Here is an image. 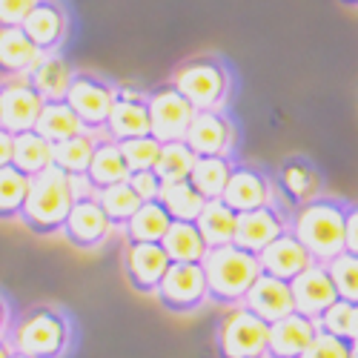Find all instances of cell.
<instances>
[{
  "mask_svg": "<svg viewBox=\"0 0 358 358\" xmlns=\"http://www.w3.org/2000/svg\"><path fill=\"white\" fill-rule=\"evenodd\" d=\"M12 166L20 169L29 178H35V175L52 169L55 166V143H49L38 132L15 135V158H12Z\"/></svg>",
  "mask_w": 358,
  "mask_h": 358,
  "instance_id": "cell-28",
  "label": "cell"
},
{
  "mask_svg": "<svg viewBox=\"0 0 358 358\" xmlns=\"http://www.w3.org/2000/svg\"><path fill=\"white\" fill-rule=\"evenodd\" d=\"M347 252L358 255V203H350L347 213Z\"/></svg>",
  "mask_w": 358,
  "mask_h": 358,
  "instance_id": "cell-43",
  "label": "cell"
},
{
  "mask_svg": "<svg viewBox=\"0 0 358 358\" xmlns=\"http://www.w3.org/2000/svg\"><path fill=\"white\" fill-rule=\"evenodd\" d=\"M261 358H266V355H261Z\"/></svg>",
  "mask_w": 358,
  "mask_h": 358,
  "instance_id": "cell-50",
  "label": "cell"
},
{
  "mask_svg": "<svg viewBox=\"0 0 358 358\" xmlns=\"http://www.w3.org/2000/svg\"><path fill=\"white\" fill-rule=\"evenodd\" d=\"M184 143L195 152V158H232L238 149V127L227 109L195 112Z\"/></svg>",
  "mask_w": 358,
  "mask_h": 358,
  "instance_id": "cell-11",
  "label": "cell"
},
{
  "mask_svg": "<svg viewBox=\"0 0 358 358\" xmlns=\"http://www.w3.org/2000/svg\"><path fill=\"white\" fill-rule=\"evenodd\" d=\"M38 0H0V29L23 26L29 12L35 9Z\"/></svg>",
  "mask_w": 358,
  "mask_h": 358,
  "instance_id": "cell-42",
  "label": "cell"
},
{
  "mask_svg": "<svg viewBox=\"0 0 358 358\" xmlns=\"http://www.w3.org/2000/svg\"><path fill=\"white\" fill-rule=\"evenodd\" d=\"M347 201L321 195L289 213V232L307 247L315 264H330L347 250Z\"/></svg>",
  "mask_w": 358,
  "mask_h": 358,
  "instance_id": "cell-1",
  "label": "cell"
},
{
  "mask_svg": "<svg viewBox=\"0 0 358 358\" xmlns=\"http://www.w3.org/2000/svg\"><path fill=\"white\" fill-rule=\"evenodd\" d=\"M149 103V127H152V138L164 143H181L192 127L195 106L178 92L172 83H161L146 92Z\"/></svg>",
  "mask_w": 358,
  "mask_h": 358,
  "instance_id": "cell-8",
  "label": "cell"
},
{
  "mask_svg": "<svg viewBox=\"0 0 358 358\" xmlns=\"http://www.w3.org/2000/svg\"><path fill=\"white\" fill-rule=\"evenodd\" d=\"M301 358H350V341H341L336 336H327L318 330L315 341L310 344V350Z\"/></svg>",
  "mask_w": 358,
  "mask_h": 358,
  "instance_id": "cell-41",
  "label": "cell"
},
{
  "mask_svg": "<svg viewBox=\"0 0 358 358\" xmlns=\"http://www.w3.org/2000/svg\"><path fill=\"white\" fill-rule=\"evenodd\" d=\"M350 358H358V341L350 344Z\"/></svg>",
  "mask_w": 358,
  "mask_h": 358,
  "instance_id": "cell-47",
  "label": "cell"
},
{
  "mask_svg": "<svg viewBox=\"0 0 358 358\" xmlns=\"http://www.w3.org/2000/svg\"><path fill=\"white\" fill-rule=\"evenodd\" d=\"M289 287H292L295 313H301L313 321H318L338 301V292H336L330 273H327V264H313L310 270H304L295 281H289Z\"/></svg>",
  "mask_w": 358,
  "mask_h": 358,
  "instance_id": "cell-19",
  "label": "cell"
},
{
  "mask_svg": "<svg viewBox=\"0 0 358 358\" xmlns=\"http://www.w3.org/2000/svg\"><path fill=\"white\" fill-rule=\"evenodd\" d=\"M206 247H227L235 244V229H238V215L229 210L224 201H206L201 218L195 221Z\"/></svg>",
  "mask_w": 358,
  "mask_h": 358,
  "instance_id": "cell-29",
  "label": "cell"
},
{
  "mask_svg": "<svg viewBox=\"0 0 358 358\" xmlns=\"http://www.w3.org/2000/svg\"><path fill=\"white\" fill-rule=\"evenodd\" d=\"M95 146H98V135L95 132H80V135H75V138H69L64 143H57L55 146V166L64 169L72 178L86 181V172H89V164H92Z\"/></svg>",
  "mask_w": 358,
  "mask_h": 358,
  "instance_id": "cell-30",
  "label": "cell"
},
{
  "mask_svg": "<svg viewBox=\"0 0 358 358\" xmlns=\"http://www.w3.org/2000/svg\"><path fill=\"white\" fill-rule=\"evenodd\" d=\"M121 152H124V158H127L129 172L155 169L158 155H161V143H158L152 135H146V138H132V141H124V143H121Z\"/></svg>",
  "mask_w": 358,
  "mask_h": 358,
  "instance_id": "cell-39",
  "label": "cell"
},
{
  "mask_svg": "<svg viewBox=\"0 0 358 358\" xmlns=\"http://www.w3.org/2000/svg\"><path fill=\"white\" fill-rule=\"evenodd\" d=\"M318 336V321L289 313L287 318L270 324V341H266V358H301Z\"/></svg>",
  "mask_w": 358,
  "mask_h": 358,
  "instance_id": "cell-20",
  "label": "cell"
},
{
  "mask_svg": "<svg viewBox=\"0 0 358 358\" xmlns=\"http://www.w3.org/2000/svg\"><path fill=\"white\" fill-rule=\"evenodd\" d=\"M6 341L12 352L29 358H64L72 344L69 315L52 304H35L12 321Z\"/></svg>",
  "mask_w": 358,
  "mask_h": 358,
  "instance_id": "cell-3",
  "label": "cell"
},
{
  "mask_svg": "<svg viewBox=\"0 0 358 358\" xmlns=\"http://www.w3.org/2000/svg\"><path fill=\"white\" fill-rule=\"evenodd\" d=\"M318 330L352 344L358 338V304H350L338 298V301L318 318Z\"/></svg>",
  "mask_w": 358,
  "mask_h": 358,
  "instance_id": "cell-37",
  "label": "cell"
},
{
  "mask_svg": "<svg viewBox=\"0 0 358 358\" xmlns=\"http://www.w3.org/2000/svg\"><path fill=\"white\" fill-rule=\"evenodd\" d=\"M124 181H129V166L121 152V143L106 135H98L95 155H92V164H89V172H86L89 192L98 195V192H103L115 184H124Z\"/></svg>",
  "mask_w": 358,
  "mask_h": 358,
  "instance_id": "cell-23",
  "label": "cell"
},
{
  "mask_svg": "<svg viewBox=\"0 0 358 358\" xmlns=\"http://www.w3.org/2000/svg\"><path fill=\"white\" fill-rule=\"evenodd\" d=\"M161 247L166 250L172 264H201L203 255L210 252L198 224H189V221H172Z\"/></svg>",
  "mask_w": 358,
  "mask_h": 358,
  "instance_id": "cell-26",
  "label": "cell"
},
{
  "mask_svg": "<svg viewBox=\"0 0 358 358\" xmlns=\"http://www.w3.org/2000/svg\"><path fill=\"white\" fill-rule=\"evenodd\" d=\"M244 307L250 313H255L261 321L275 324V321L287 318L289 313H295L292 287H289V281H281V278L261 273L258 281L250 287V292L244 298Z\"/></svg>",
  "mask_w": 358,
  "mask_h": 358,
  "instance_id": "cell-22",
  "label": "cell"
},
{
  "mask_svg": "<svg viewBox=\"0 0 358 358\" xmlns=\"http://www.w3.org/2000/svg\"><path fill=\"white\" fill-rule=\"evenodd\" d=\"M43 98L38 89L29 83V78H6L0 80V127L12 135L35 132L41 112H43Z\"/></svg>",
  "mask_w": 358,
  "mask_h": 358,
  "instance_id": "cell-12",
  "label": "cell"
},
{
  "mask_svg": "<svg viewBox=\"0 0 358 358\" xmlns=\"http://www.w3.org/2000/svg\"><path fill=\"white\" fill-rule=\"evenodd\" d=\"M146 135H152L146 92H141L135 86H117L112 115H109V124H106V138L124 143V141L146 138Z\"/></svg>",
  "mask_w": 358,
  "mask_h": 358,
  "instance_id": "cell-15",
  "label": "cell"
},
{
  "mask_svg": "<svg viewBox=\"0 0 358 358\" xmlns=\"http://www.w3.org/2000/svg\"><path fill=\"white\" fill-rule=\"evenodd\" d=\"M172 227L169 213L164 210V203H141V210L132 215V221L124 227L127 244H161L166 232Z\"/></svg>",
  "mask_w": 358,
  "mask_h": 358,
  "instance_id": "cell-27",
  "label": "cell"
},
{
  "mask_svg": "<svg viewBox=\"0 0 358 358\" xmlns=\"http://www.w3.org/2000/svg\"><path fill=\"white\" fill-rule=\"evenodd\" d=\"M169 83L195 106V112H224L235 89L229 66L215 55L189 57L175 69Z\"/></svg>",
  "mask_w": 358,
  "mask_h": 358,
  "instance_id": "cell-5",
  "label": "cell"
},
{
  "mask_svg": "<svg viewBox=\"0 0 358 358\" xmlns=\"http://www.w3.org/2000/svg\"><path fill=\"white\" fill-rule=\"evenodd\" d=\"M203 275H206V292L210 301L221 307H238L244 304L250 287L261 275V261L258 255L227 244V247H213L201 261Z\"/></svg>",
  "mask_w": 358,
  "mask_h": 358,
  "instance_id": "cell-4",
  "label": "cell"
},
{
  "mask_svg": "<svg viewBox=\"0 0 358 358\" xmlns=\"http://www.w3.org/2000/svg\"><path fill=\"white\" fill-rule=\"evenodd\" d=\"M129 184H132V189L138 192V198H141L143 203H155V201H161V192H164V187H166L161 178H158L155 169L129 172Z\"/></svg>",
  "mask_w": 358,
  "mask_h": 358,
  "instance_id": "cell-40",
  "label": "cell"
},
{
  "mask_svg": "<svg viewBox=\"0 0 358 358\" xmlns=\"http://www.w3.org/2000/svg\"><path fill=\"white\" fill-rule=\"evenodd\" d=\"M221 201L229 206L235 215H244V213L261 210V206H270V203H275L281 198L275 192V181H273L270 172H264L255 164L235 161Z\"/></svg>",
  "mask_w": 358,
  "mask_h": 358,
  "instance_id": "cell-10",
  "label": "cell"
},
{
  "mask_svg": "<svg viewBox=\"0 0 358 358\" xmlns=\"http://www.w3.org/2000/svg\"><path fill=\"white\" fill-rule=\"evenodd\" d=\"M161 203L169 213L172 221H189L195 224L206 206V198L189 184V181H178V184H166L161 192Z\"/></svg>",
  "mask_w": 358,
  "mask_h": 358,
  "instance_id": "cell-33",
  "label": "cell"
},
{
  "mask_svg": "<svg viewBox=\"0 0 358 358\" xmlns=\"http://www.w3.org/2000/svg\"><path fill=\"white\" fill-rule=\"evenodd\" d=\"M80 192H89L86 181L66 175L57 166L35 175L32 184H29V195H26L23 213H20V224L35 235L64 232L66 215H69L72 203L78 201Z\"/></svg>",
  "mask_w": 358,
  "mask_h": 358,
  "instance_id": "cell-2",
  "label": "cell"
},
{
  "mask_svg": "<svg viewBox=\"0 0 358 358\" xmlns=\"http://www.w3.org/2000/svg\"><path fill=\"white\" fill-rule=\"evenodd\" d=\"M32 178L15 166L0 169V221H20Z\"/></svg>",
  "mask_w": 358,
  "mask_h": 358,
  "instance_id": "cell-34",
  "label": "cell"
},
{
  "mask_svg": "<svg viewBox=\"0 0 358 358\" xmlns=\"http://www.w3.org/2000/svg\"><path fill=\"white\" fill-rule=\"evenodd\" d=\"M115 89L117 86L112 80L95 72H75L66 92V103L78 115L83 132H95V135L106 132L112 103H115Z\"/></svg>",
  "mask_w": 358,
  "mask_h": 358,
  "instance_id": "cell-7",
  "label": "cell"
},
{
  "mask_svg": "<svg viewBox=\"0 0 358 358\" xmlns=\"http://www.w3.org/2000/svg\"><path fill=\"white\" fill-rule=\"evenodd\" d=\"M12 158H15V135L0 127V169L12 166Z\"/></svg>",
  "mask_w": 358,
  "mask_h": 358,
  "instance_id": "cell-44",
  "label": "cell"
},
{
  "mask_svg": "<svg viewBox=\"0 0 358 358\" xmlns=\"http://www.w3.org/2000/svg\"><path fill=\"white\" fill-rule=\"evenodd\" d=\"M0 358H12V347L6 338H0Z\"/></svg>",
  "mask_w": 358,
  "mask_h": 358,
  "instance_id": "cell-46",
  "label": "cell"
},
{
  "mask_svg": "<svg viewBox=\"0 0 358 358\" xmlns=\"http://www.w3.org/2000/svg\"><path fill=\"white\" fill-rule=\"evenodd\" d=\"M9 327H12V310H9V301H6V298L0 295V338H6Z\"/></svg>",
  "mask_w": 358,
  "mask_h": 358,
  "instance_id": "cell-45",
  "label": "cell"
},
{
  "mask_svg": "<svg viewBox=\"0 0 358 358\" xmlns=\"http://www.w3.org/2000/svg\"><path fill=\"white\" fill-rule=\"evenodd\" d=\"M12 358H29V355H20V352H12Z\"/></svg>",
  "mask_w": 358,
  "mask_h": 358,
  "instance_id": "cell-49",
  "label": "cell"
},
{
  "mask_svg": "<svg viewBox=\"0 0 358 358\" xmlns=\"http://www.w3.org/2000/svg\"><path fill=\"white\" fill-rule=\"evenodd\" d=\"M355 341H358V338H355Z\"/></svg>",
  "mask_w": 358,
  "mask_h": 358,
  "instance_id": "cell-51",
  "label": "cell"
},
{
  "mask_svg": "<svg viewBox=\"0 0 358 358\" xmlns=\"http://www.w3.org/2000/svg\"><path fill=\"white\" fill-rule=\"evenodd\" d=\"M112 221L106 218L103 206L98 203L95 192H80L78 201L72 203V210L64 224V235L75 250H101L112 238Z\"/></svg>",
  "mask_w": 358,
  "mask_h": 358,
  "instance_id": "cell-13",
  "label": "cell"
},
{
  "mask_svg": "<svg viewBox=\"0 0 358 358\" xmlns=\"http://www.w3.org/2000/svg\"><path fill=\"white\" fill-rule=\"evenodd\" d=\"M20 29L43 55L61 52L69 38V12L61 0H38Z\"/></svg>",
  "mask_w": 358,
  "mask_h": 358,
  "instance_id": "cell-18",
  "label": "cell"
},
{
  "mask_svg": "<svg viewBox=\"0 0 358 358\" xmlns=\"http://www.w3.org/2000/svg\"><path fill=\"white\" fill-rule=\"evenodd\" d=\"M72 78H75V69L69 66V61L61 52H52V55L41 57V64L29 75V83H32L38 89V95L49 103V101H66Z\"/></svg>",
  "mask_w": 358,
  "mask_h": 358,
  "instance_id": "cell-25",
  "label": "cell"
},
{
  "mask_svg": "<svg viewBox=\"0 0 358 358\" xmlns=\"http://www.w3.org/2000/svg\"><path fill=\"white\" fill-rule=\"evenodd\" d=\"M169 255L161 244H127L121 255L124 275L129 287L141 295H155L166 270H169Z\"/></svg>",
  "mask_w": 358,
  "mask_h": 358,
  "instance_id": "cell-16",
  "label": "cell"
},
{
  "mask_svg": "<svg viewBox=\"0 0 358 358\" xmlns=\"http://www.w3.org/2000/svg\"><path fill=\"white\" fill-rule=\"evenodd\" d=\"M232 158H198L189 175V184L206 198V201H221L229 172H232Z\"/></svg>",
  "mask_w": 358,
  "mask_h": 358,
  "instance_id": "cell-32",
  "label": "cell"
},
{
  "mask_svg": "<svg viewBox=\"0 0 358 358\" xmlns=\"http://www.w3.org/2000/svg\"><path fill=\"white\" fill-rule=\"evenodd\" d=\"M155 298L166 313H175V315L198 313L206 301H210L203 266L201 264H169V270H166Z\"/></svg>",
  "mask_w": 358,
  "mask_h": 358,
  "instance_id": "cell-9",
  "label": "cell"
},
{
  "mask_svg": "<svg viewBox=\"0 0 358 358\" xmlns=\"http://www.w3.org/2000/svg\"><path fill=\"white\" fill-rule=\"evenodd\" d=\"M327 273H330L341 301L358 304V255L344 250L341 255H336L330 264H327Z\"/></svg>",
  "mask_w": 358,
  "mask_h": 358,
  "instance_id": "cell-38",
  "label": "cell"
},
{
  "mask_svg": "<svg viewBox=\"0 0 358 358\" xmlns=\"http://www.w3.org/2000/svg\"><path fill=\"white\" fill-rule=\"evenodd\" d=\"M266 341H270V324L250 313L244 304L229 307L218 321V358H261L266 355Z\"/></svg>",
  "mask_w": 358,
  "mask_h": 358,
  "instance_id": "cell-6",
  "label": "cell"
},
{
  "mask_svg": "<svg viewBox=\"0 0 358 358\" xmlns=\"http://www.w3.org/2000/svg\"><path fill=\"white\" fill-rule=\"evenodd\" d=\"M43 52L29 41L20 26L0 29V78H29L41 64Z\"/></svg>",
  "mask_w": 358,
  "mask_h": 358,
  "instance_id": "cell-24",
  "label": "cell"
},
{
  "mask_svg": "<svg viewBox=\"0 0 358 358\" xmlns=\"http://www.w3.org/2000/svg\"><path fill=\"white\" fill-rule=\"evenodd\" d=\"M195 152L181 141V143H164L161 155L155 164V172L164 184H178V181H189L192 166H195Z\"/></svg>",
  "mask_w": 358,
  "mask_h": 358,
  "instance_id": "cell-36",
  "label": "cell"
},
{
  "mask_svg": "<svg viewBox=\"0 0 358 358\" xmlns=\"http://www.w3.org/2000/svg\"><path fill=\"white\" fill-rule=\"evenodd\" d=\"M35 132L57 146V143L80 135L83 127H80L78 115L72 112V106L66 101H49V103H43V112H41V121H38Z\"/></svg>",
  "mask_w": 358,
  "mask_h": 358,
  "instance_id": "cell-31",
  "label": "cell"
},
{
  "mask_svg": "<svg viewBox=\"0 0 358 358\" xmlns=\"http://www.w3.org/2000/svg\"><path fill=\"white\" fill-rule=\"evenodd\" d=\"M275 192L278 198L295 210L301 203H310L315 198H321L324 181H321V172L315 169V164L304 155H289L281 161V166L275 169Z\"/></svg>",
  "mask_w": 358,
  "mask_h": 358,
  "instance_id": "cell-17",
  "label": "cell"
},
{
  "mask_svg": "<svg viewBox=\"0 0 358 358\" xmlns=\"http://www.w3.org/2000/svg\"><path fill=\"white\" fill-rule=\"evenodd\" d=\"M258 261H261V273L281 278V281H295L304 270H310L315 264L313 255L307 252V247L298 241L292 232H284L281 238H275V241L258 255Z\"/></svg>",
  "mask_w": 358,
  "mask_h": 358,
  "instance_id": "cell-21",
  "label": "cell"
},
{
  "mask_svg": "<svg viewBox=\"0 0 358 358\" xmlns=\"http://www.w3.org/2000/svg\"><path fill=\"white\" fill-rule=\"evenodd\" d=\"M98 203L103 206V213L112 221V227H121L124 229L132 221V215L141 210L143 201L138 198V192L132 189V184L124 181V184H115V187L98 192Z\"/></svg>",
  "mask_w": 358,
  "mask_h": 358,
  "instance_id": "cell-35",
  "label": "cell"
},
{
  "mask_svg": "<svg viewBox=\"0 0 358 358\" xmlns=\"http://www.w3.org/2000/svg\"><path fill=\"white\" fill-rule=\"evenodd\" d=\"M344 6H352V9H358V0H341Z\"/></svg>",
  "mask_w": 358,
  "mask_h": 358,
  "instance_id": "cell-48",
  "label": "cell"
},
{
  "mask_svg": "<svg viewBox=\"0 0 358 358\" xmlns=\"http://www.w3.org/2000/svg\"><path fill=\"white\" fill-rule=\"evenodd\" d=\"M289 213L281 201L261 206V210L238 215V229H235V247H241L252 255H261L275 238L289 232Z\"/></svg>",
  "mask_w": 358,
  "mask_h": 358,
  "instance_id": "cell-14",
  "label": "cell"
}]
</instances>
